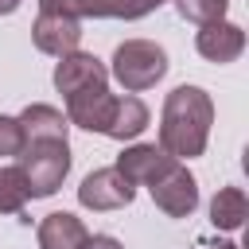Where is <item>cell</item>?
Returning a JSON list of instances; mask_svg holds the SVG:
<instances>
[{"mask_svg": "<svg viewBox=\"0 0 249 249\" xmlns=\"http://www.w3.org/2000/svg\"><path fill=\"white\" fill-rule=\"evenodd\" d=\"M39 12H58L70 19H140L136 0H39Z\"/></svg>", "mask_w": 249, "mask_h": 249, "instance_id": "cell-8", "label": "cell"}, {"mask_svg": "<svg viewBox=\"0 0 249 249\" xmlns=\"http://www.w3.org/2000/svg\"><path fill=\"white\" fill-rule=\"evenodd\" d=\"M16 121L23 128V148L27 144H47V140H66V132H70V121L54 105H43V101L27 105Z\"/></svg>", "mask_w": 249, "mask_h": 249, "instance_id": "cell-12", "label": "cell"}, {"mask_svg": "<svg viewBox=\"0 0 249 249\" xmlns=\"http://www.w3.org/2000/svg\"><path fill=\"white\" fill-rule=\"evenodd\" d=\"M195 51H198L206 62L226 66V62L241 58V51H245V31H241L237 23H230V19L206 23V27H198V35H195Z\"/></svg>", "mask_w": 249, "mask_h": 249, "instance_id": "cell-10", "label": "cell"}, {"mask_svg": "<svg viewBox=\"0 0 249 249\" xmlns=\"http://www.w3.org/2000/svg\"><path fill=\"white\" fill-rule=\"evenodd\" d=\"M97 82H109V70L101 58L86 54V51H74V54H62L58 66H54V89L62 97L86 89V86H97Z\"/></svg>", "mask_w": 249, "mask_h": 249, "instance_id": "cell-11", "label": "cell"}, {"mask_svg": "<svg viewBox=\"0 0 249 249\" xmlns=\"http://www.w3.org/2000/svg\"><path fill=\"white\" fill-rule=\"evenodd\" d=\"M109 74L124 86V93H144L167 74V51L152 39H124L113 51Z\"/></svg>", "mask_w": 249, "mask_h": 249, "instance_id": "cell-2", "label": "cell"}, {"mask_svg": "<svg viewBox=\"0 0 249 249\" xmlns=\"http://www.w3.org/2000/svg\"><path fill=\"white\" fill-rule=\"evenodd\" d=\"M214 124V101L198 86H175L160 113V148L171 160H195L206 152Z\"/></svg>", "mask_w": 249, "mask_h": 249, "instance_id": "cell-1", "label": "cell"}, {"mask_svg": "<svg viewBox=\"0 0 249 249\" xmlns=\"http://www.w3.org/2000/svg\"><path fill=\"white\" fill-rule=\"evenodd\" d=\"M148 191H152V202L167 218H191L195 206H198V183H195V175L183 163H171Z\"/></svg>", "mask_w": 249, "mask_h": 249, "instance_id": "cell-5", "label": "cell"}, {"mask_svg": "<svg viewBox=\"0 0 249 249\" xmlns=\"http://www.w3.org/2000/svg\"><path fill=\"white\" fill-rule=\"evenodd\" d=\"M19 8V0H0V16H12Z\"/></svg>", "mask_w": 249, "mask_h": 249, "instance_id": "cell-21", "label": "cell"}, {"mask_svg": "<svg viewBox=\"0 0 249 249\" xmlns=\"http://www.w3.org/2000/svg\"><path fill=\"white\" fill-rule=\"evenodd\" d=\"M144 128H148V105L140 97H132V93L117 97L113 113H109V124H105V136H113V140H136Z\"/></svg>", "mask_w": 249, "mask_h": 249, "instance_id": "cell-14", "label": "cell"}, {"mask_svg": "<svg viewBox=\"0 0 249 249\" xmlns=\"http://www.w3.org/2000/svg\"><path fill=\"white\" fill-rule=\"evenodd\" d=\"M113 93H109V82H97V86H86L78 93L66 97V121L86 128V132H105L109 124V113H113Z\"/></svg>", "mask_w": 249, "mask_h": 249, "instance_id": "cell-6", "label": "cell"}, {"mask_svg": "<svg viewBox=\"0 0 249 249\" xmlns=\"http://www.w3.org/2000/svg\"><path fill=\"white\" fill-rule=\"evenodd\" d=\"M27 179L19 171V163L12 167H0V214H19L27 206Z\"/></svg>", "mask_w": 249, "mask_h": 249, "instance_id": "cell-16", "label": "cell"}, {"mask_svg": "<svg viewBox=\"0 0 249 249\" xmlns=\"http://www.w3.org/2000/svg\"><path fill=\"white\" fill-rule=\"evenodd\" d=\"M23 152V128L16 117L0 113V156H19Z\"/></svg>", "mask_w": 249, "mask_h": 249, "instance_id": "cell-18", "label": "cell"}, {"mask_svg": "<svg viewBox=\"0 0 249 249\" xmlns=\"http://www.w3.org/2000/svg\"><path fill=\"white\" fill-rule=\"evenodd\" d=\"M39 249H86L89 241V230L82 226V218L66 214V210H54L39 222Z\"/></svg>", "mask_w": 249, "mask_h": 249, "instance_id": "cell-13", "label": "cell"}, {"mask_svg": "<svg viewBox=\"0 0 249 249\" xmlns=\"http://www.w3.org/2000/svg\"><path fill=\"white\" fill-rule=\"evenodd\" d=\"M136 4H140V12L148 16V12H156V8H160V4H167V0H136Z\"/></svg>", "mask_w": 249, "mask_h": 249, "instance_id": "cell-20", "label": "cell"}, {"mask_svg": "<svg viewBox=\"0 0 249 249\" xmlns=\"http://www.w3.org/2000/svg\"><path fill=\"white\" fill-rule=\"evenodd\" d=\"M218 249H241V245H233V241H226V245H218Z\"/></svg>", "mask_w": 249, "mask_h": 249, "instance_id": "cell-22", "label": "cell"}, {"mask_svg": "<svg viewBox=\"0 0 249 249\" xmlns=\"http://www.w3.org/2000/svg\"><path fill=\"white\" fill-rule=\"evenodd\" d=\"M132 198H136V187L117 167H97L78 187V202L86 210H124Z\"/></svg>", "mask_w": 249, "mask_h": 249, "instance_id": "cell-4", "label": "cell"}, {"mask_svg": "<svg viewBox=\"0 0 249 249\" xmlns=\"http://www.w3.org/2000/svg\"><path fill=\"white\" fill-rule=\"evenodd\" d=\"M171 163H179V160H171L160 144H132V148H124L121 156H117V171L136 187V183H144V187H152Z\"/></svg>", "mask_w": 249, "mask_h": 249, "instance_id": "cell-9", "label": "cell"}, {"mask_svg": "<svg viewBox=\"0 0 249 249\" xmlns=\"http://www.w3.org/2000/svg\"><path fill=\"white\" fill-rule=\"evenodd\" d=\"M31 39L43 54H74L78 43H82V23L70 19V16H58V12H39V19L31 23Z\"/></svg>", "mask_w": 249, "mask_h": 249, "instance_id": "cell-7", "label": "cell"}, {"mask_svg": "<svg viewBox=\"0 0 249 249\" xmlns=\"http://www.w3.org/2000/svg\"><path fill=\"white\" fill-rule=\"evenodd\" d=\"M19 171L27 179L31 198H47L62 187L70 175V144L66 140H47V144H27L19 152Z\"/></svg>", "mask_w": 249, "mask_h": 249, "instance_id": "cell-3", "label": "cell"}, {"mask_svg": "<svg viewBox=\"0 0 249 249\" xmlns=\"http://www.w3.org/2000/svg\"><path fill=\"white\" fill-rule=\"evenodd\" d=\"M86 249H124L117 237H109V233H93L89 241H86Z\"/></svg>", "mask_w": 249, "mask_h": 249, "instance_id": "cell-19", "label": "cell"}, {"mask_svg": "<svg viewBox=\"0 0 249 249\" xmlns=\"http://www.w3.org/2000/svg\"><path fill=\"white\" fill-rule=\"evenodd\" d=\"M226 8H230V0H175V12L198 27L226 19Z\"/></svg>", "mask_w": 249, "mask_h": 249, "instance_id": "cell-17", "label": "cell"}, {"mask_svg": "<svg viewBox=\"0 0 249 249\" xmlns=\"http://www.w3.org/2000/svg\"><path fill=\"white\" fill-rule=\"evenodd\" d=\"M245 218H249V198L241 187H222L210 198V222L218 230H241Z\"/></svg>", "mask_w": 249, "mask_h": 249, "instance_id": "cell-15", "label": "cell"}]
</instances>
